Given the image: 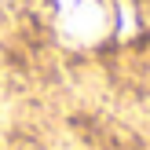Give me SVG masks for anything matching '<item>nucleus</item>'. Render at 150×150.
Segmentation results:
<instances>
[{
	"label": "nucleus",
	"instance_id": "obj_1",
	"mask_svg": "<svg viewBox=\"0 0 150 150\" xmlns=\"http://www.w3.org/2000/svg\"><path fill=\"white\" fill-rule=\"evenodd\" d=\"M55 22L70 44H95L110 29V11L103 0H55Z\"/></svg>",
	"mask_w": 150,
	"mask_h": 150
}]
</instances>
